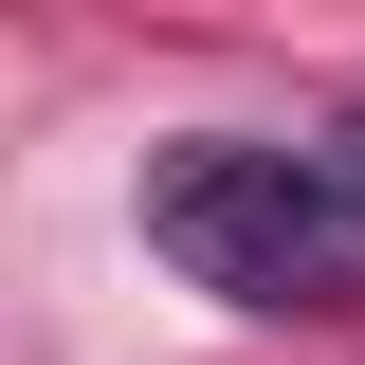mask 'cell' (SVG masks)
<instances>
[{
	"instance_id": "cell-1",
	"label": "cell",
	"mask_w": 365,
	"mask_h": 365,
	"mask_svg": "<svg viewBox=\"0 0 365 365\" xmlns=\"http://www.w3.org/2000/svg\"><path fill=\"white\" fill-rule=\"evenodd\" d=\"M146 256L220 311H347L365 292V220L329 182V146H256V128H201L146 165Z\"/></svg>"
},
{
	"instance_id": "cell-2",
	"label": "cell",
	"mask_w": 365,
	"mask_h": 365,
	"mask_svg": "<svg viewBox=\"0 0 365 365\" xmlns=\"http://www.w3.org/2000/svg\"><path fill=\"white\" fill-rule=\"evenodd\" d=\"M329 146V182H347V220H365V110H347V128H311Z\"/></svg>"
}]
</instances>
